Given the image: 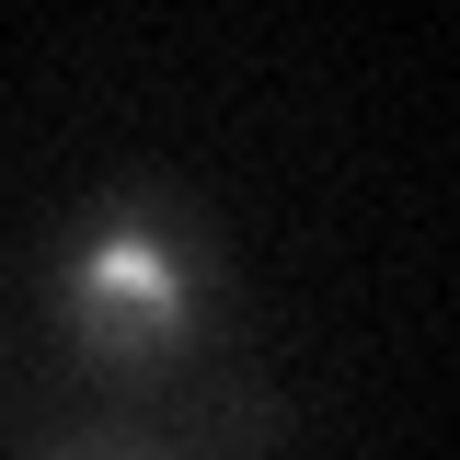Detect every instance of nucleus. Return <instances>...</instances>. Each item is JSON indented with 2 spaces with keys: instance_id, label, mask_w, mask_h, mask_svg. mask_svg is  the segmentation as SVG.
Returning a JSON list of instances; mask_svg holds the SVG:
<instances>
[{
  "instance_id": "nucleus-2",
  "label": "nucleus",
  "mask_w": 460,
  "mask_h": 460,
  "mask_svg": "<svg viewBox=\"0 0 460 460\" xmlns=\"http://www.w3.org/2000/svg\"><path fill=\"white\" fill-rule=\"evenodd\" d=\"M58 460H162V449H138V438H104V449H58Z\"/></svg>"
},
{
  "instance_id": "nucleus-1",
  "label": "nucleus",
  "mask_w": 460,
  "mask_h": 460,
  "mask_svg": "<svg viewBox=\"0 0 460 460\" xmlns=\"http://www.w3.org/2000/svg\"><path fill=\"white\" fill-rule=\"evenodd\" d=\"M47 323L93 380H184L219 334V253L162 184H115L47 242Z\"/></svg>"
}]
</instances>
